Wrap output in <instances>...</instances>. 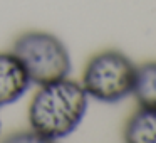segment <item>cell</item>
<instances>
[{"label": "cell", "mask_w": 156, "mask_h": 143, "mask_svg": "<svg viewBox=\"0 0 156 143\" xmlns=\"http://www.w3.org/2000/svg\"><path fill=\"white\" fill-rule=\"evenodd\" d=\"M87 93L69 78L42 84L29 106L30 131L39 141H57L69 136L87 109Z\"/></svg>", "instance_id": "obj_1"}, {"label": "cell", "mask_w": 156, "mask_h": 143, "mask_svg": "<svg viewBox=\"0 0 156 143\" xmlns=\"http://www.w3.org/2000/svg\"><path fill=\"white\" fill-rule=\"evenodd\" d=\"M12 52L25 68L30 82L37 86L67 78L71 72V56L59 37L44 31H29L14 42Z\"/></svg>", "instance_id": "obj_2"}, {"label": "cell", "mask_w": 156, "mask_h": 143, "mask_svg": "<svg viewBox=\"0 0 156 143\" xmlns=\"http://www.w3.org/2000/svg\"><path fill=\"white\" fill-rule=\"evenodd\" d=\"M136 66L121 51H102L87 61L82 88L87 96L102 103H118L133 94Z\"/></svg>", "instance_id": "obj_3"}, {"label": "cell", "mask_w": 156, "mask_h": 143, "mask_svg": "<svg viewBox=\"0 0 156 143\" xmlns=\"http://www.w3.org/2000/svg\"><path fill=\"white\" fill-rule=\"evenodd\" d=\"M30 79L14 52H0V108L19 101L30 88Z\"/></svg>", "instance_id": "obj_4"}, {"label": "cell", "mask_w": 156, "mask_h": 143, "mask_svg": "<svg viewBox=\"0 0 156 143\" xmlns=\"http://www.w3.org/2000/svg\"><path fill=\"white\" fill-rule=\"evenodd\" d=\"M122 135L128 143H156V108L139 106L126 121Z\"/></svg>", "instance_id": "obj_5"}, {"label": "cell", "mask_w": 156, "mask_h": 143, "mask_svg": "<svg viewBox=\"0 0 156 143\" xmlns=\"http://www.w3.org/2000/svg\"><path fill=\"white\" fill-rule=\"evenodd\" d=\"M133 94L139 106L156 108V61L144 62L136 68Z\"/></svg>", "instance_id": "obj_6"}]
</instances>
